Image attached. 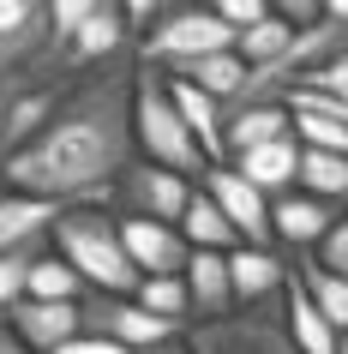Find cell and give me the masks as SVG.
<instances>
[{"label":"cell","mask_w":348,"mask_h":354,"mask_svg":"<svg viewBox=\"0 0 348 354\" xmlns=\"http://www.w3.org/2000/svg\"><path fill=\"white\" fill-rule=\"evenodd\" d=\"M300 91H330V96H342V102H348V55H336L330 66H318Z\"/></svg>","instance_id":"29"},{"label":"cell","mask_w":348,"mask_h":354,"mask_svg":"<svg viewBox=\"0 0 348 354\" xmlns=\"http://www.w3.org/2000/svg\"><path fill=\"white\" fill-rule=\"evenodd\" d=\"M60 354H132V348H120L114 336H78V342H66Z\"/></svg>","instance_id":"30"},{"label":"cell","mask_w":348,"mask_h":354,"mask_svg":"<svg viewBox=\"0 0 348 354\" xmlns=\"http://www.w3.org/2000/svg\"><path fill=\"white\" fill-rule=\"evenodd\" d=\"M48 246H55L60 259L84 277L91 295L132 300V295H138V282H145V277H138V264L127 259V241H120V216H114V205H73L55 223Z\"/></svg>","instance_id":"2"},{"label":"cell","mask_w":348,"mask_h":354,"mask_svg":"<svg viewBox=\"0 0 348 354\" xmlns=\"http://www.w3.org/2000/svg\"><path fill=\"white\" fill-rule=\"evenodd\" d=\"M120 241H127V259L138 264V277H186V264H192V246H186V234L174 223L120 216Z\"/></svg>","instance_id":"8"},{"label":"cell","mask_w":348,"mask_h":354,"mask_svg":"<svg viewBox=\"0 0 348 354\" xmlns=\"http://www.w3.org/2000/svg\"><path fill=\"white\" fill-rule=\"evenodd\" d=\"M150 354H192V342H186V336H174V342H163V348H150Z\"/></svg>","instance_id":"32"},{"label":"cell","mask_w":348,"mask_h":354,"mask_svg":"<svg viewBox=\"0 0 348 354\" xmlns=\"http://www.w3.org/2000/svg\"><path fill=\"white\" fill-rule=\"evenodd\" d=\"M336 223H342V210L324 205V198H306V192H289V198H276V205H271L276 241L289 246V252H300V259H312Z\"/></svg>","instance_id":"11"},{"label":"cell","mask_w":348,"mask_h":354,"mask_svg":"<svg viewBox=\"0 0 348 354\" xmlns=\"http://www.w3.org/2000/svg\"><path fill=\"white\" fill-rule=\"evenodd\" d=\"M294 282H300V288L312 295V306H318V313H324L330 324L348 336V277L324 270L318 259H300V264H294Z\"/></svg>","instance_id":"21"},{"label":"cell","mask_w":348,"mask_h":354,"mask_svg":"<svg viewBox=\"0 0 348 354\" xmlns=\"http://www.w3.org/2000/svg\"><path fill=\"white\" fill-rule=\"evenodd\" d=\"M0 354H37V348H30V342H19V336H12V324L0 318Z\"/></svg>","instance_id":"31"},{"label":"cell","mask_w":348,"mask_h":354,"mask_svg":"<svg viewBox=\"0 0 348 354\" xmlns=\"http://www.w3.org/2000/svg\"><path fill=\"white\" fill-rule=\"evenodd\" d=\"M312 259L324 264V270H336V277H348V210H342V223L324 234V246H318Z\"/></svg>","instance_id":"28"},{"label":"cell","mask_w":348,"mask_h":354,"mask_svg":"<svg viewBox=\"0 0 348 354\" xmlns=\"http://www.w3.org/2000/svg\"><path fill=\"white\" fill-rule=\"evenodd\" d=\"M168 96H174L181 120L192 127V138L204 145V156L210 162H228V102L204 96L199 84H181V78H168Z\"/></svg>","instance_id":"13"},{"label":"cell","mask_w":348,"mask_h":354,"mask_svg":"<svg viewBox=\"0 0 348 354\" xmlns=\"http://www.w3.org/2000/svg\"><path fill=\"white\" fill-rule=\"evenodd\" d=\"M96 6H102V0H55V6H48V55H66V48H73V37L96 19Z\"/></svg>","instance_id":"26"},{"label":"cell","mask_w":348,"mask_h":354,"mask_svg":"<svg viewBox=\"0 0 348 354\" xmlns=\"http://www.w3.org/2000/svg\"><path fill=\"white\" fill-rule=\"evenodd\" d=\"M181 234H186V246L192 252H240V234H235V223L217 210V198L210 192H192V205H186V216H181Z\"/></svg>","instance_id":"19"},{"label":"cell","mask_w":348,"mask_h":354,"mask_svg":"<svg viewBox=\"0 0 348 354\" xmlns=\"http://www.w3.org/2000/svg\"><path fill=\"white\" fill-rule=\"evenodd\" d=\"M156 73V66H150ZM246 60H240V48L235 55H210V60H192V66H174V73H163V78H181V84H199L204 96H217V102H228L235 109V96L246 91Z\"/></svg>","instance_id":"18"},{"label":"cell","mask_w":348,"mask_h":354,"mask_svg":"<svg viewBox=\"0 0 348 354\" xmlns=\"http://www.w3.org/2000/svg\"><path fill=\"white\" fill-rule=\"evenodd\" d=\"M84 295H91V288H84V277H78L73 264H66V259L55 252V246H48V252L37 259V270H30V300H55V306H78Z\"/></svg>","instance_id":"22"},{"label":"cell","mask_w":348,"mask_h":354,"mask_svg":"<svg viewBox=\"0 0 348 354\" xmlns=\"http://www.w3.org/2000/svg\"><path fill=\"white\" fill-rule=\"evenodd\" d=\"M192 192H199V187L181 180V174H168V168L132 162L127 174H120V187H114V205H120V216H150V223H174V228H181Z\"/></svg>","instance_id":"6"},{"label":"cell","mask_w":348,"mask_h":354,"mask_svg":"<svg viewBox=\"0 0 348 354\" xmlns=\"http://www.w3.org/2000/svg\"><path fill=\"white\" fill-rule=\"evenodd\" d=\"M294 138V109L289 102H253V109H228V162L246 156V150L282 145Z\"/></svg>","instance_id":"14"},{"label":"cell","mask_w":348,"mask_h":354,"mask_svg":"<svg viewBox=\"0 0 348 354\" xmlns=\"http://www.w3.org/2000/svg\"><path fill=\"white\" fill-rule=\"evenodd\" d=\"M6 324H12V336H19V342H30L37 354H60L66 342H78V336H84V300H78V306L19 300V306L6 313Z\"/></svg>","instance_id":"10"},{"label":"cell","mask_w":348,"mask_h":354,"mask_svg":"<svg viewBox=\"0 0 348 354\" xmlns=\"http://www.w3.org/2000/svg\"><path fill=\"white\" fill-rule=\"evenodd\" d=\"M42 252H48V241L19 246V252H6V259H0V313H12L19 300H30V270H37Z\"/></svg>","instance_id":"25"},{"label":"cell","mask_w":348,"mask_h":354,"mask_svg":"<svg viewBox=\"0 0 348 354\" xmlns=\"http://www.w3.org/2000/svg\"><path fill=\"white\" fill-rule=\"evenodd\" d=\"M336 354H348V336H342V348H336Z\"/></svg>","instance_id":"33"},{"label":"cell","mask_w":348,"mask_h":354,"mask_svg":"<svg viewBox=\"0 0 348 354\" xmlns=\"http://www.w3.org/2000/svg\"><path fill=\"white\" fill-rule=\"evenodd\" d=\"M282 330H289V342L300 354H336L342 348V330L312 306V295L300 282H289V295H282Z\"/></svg>","instance_id":"16"},{"label":"cell","mask_w":348,"mask_h":354,"mask_svg":"<svg viewBox=\"0 0 348 354\" xmlns=\"http://www.w3.org/2000/svg\"><path fill=\"white\" fill-rule=\"evenodd\" d=\"M132 300H138L145 313H156L163 324H174V330H192V295H186V277H145Z\"/></svg>","instance_id":"23"},{"label":"cell","mask_w":348,"mask_h":354,"mask_svg":"<svg viewBox=\"0 0 348 354\" xmlns=\"http://www.w3.org/2000/svg\"><path fill=\"white\" fill-rule=\"evenodd\" d=\"M199 187L210 192V198H217V210L228 216V223H235L240 246H264V252L276 246V228H271V198H264V192H258V187L246 180V174H240L235 162H217V168H210V174L199 180Z\"/></svg>","instance_id":"7"},{"label":"cell","mask_w":348,"mask_h":354,"mask_svg":"<svg viewBox=\"0 0 348 354\" xmlns=\"http://www.w3.org/2000/svg\"><path fill=\"white\" fill-rule=\"evenodd\" d=\"M300 192H306V198H324V205H336V210H348V156L300 150Z\"/></svg>","instance_id":"20"},{"label":"cell","mask_w":348,"mask_h":354,"mask_svg":"<svg viewBox=\"0 0 348 354\" xmlns=\"http://www.w3.org/2000/svg\"><path fill=\"white\" fill-rule=\"evenodd\" d=\"M73 205H48V198H24V192H0V259L19 252V246H37L55 234V223Z\"/></svg>","instance_id":"12"},{"label":"cell","mask_w":348,"mask_h":354,"mask_svg":"<svg viewBox=\"0 0 348 354\" xmlns=\"http://www.w3.org/2000/svg\"><path fill=\"white\" fill-rule=\"evenodd\" d=\"M132 132H138V162H156V168H168V174L192 180V187H199L210 168H217L210 156H204V145L192 138V127L181 120L174 96H168V78H163V73H150V66H138Z\"/></svg>","instance_id":"3"},{"label":"cell","mask_w":348,"mask_h":354,"mask_svg":"<svg viewBox=\"0 0 348 354\" xmlns=\"http://www.w3.org/2000/svg\"><path fill=\"white\" fill-rule=\"evenodd\" d=\"M271 12H276L271 0H217V19L228 24V30H240V37H246V30H258Z\"/></svg>","instance_id":"27"},{"label":"cell","mask_w":348,"mask_h":354,"mask_svg":"<svg viewBox=\"0 0 348 354\" xmlns=\"http://www.w3.org/2000/svg\"><path fill=\"white\" fill-rule=\"evenodd\" d=\"M294 37H300V30H294L289 19H282V12H271V19L258 24V30H246V37H240V60H246V66H271V60H282L294 48Z\"/></svg>","instance_id":"24"},{"label":"cell","mask_w":348,"mask_h":354,"mask_svg":"<svg viewBox=\"0 0 348 354\" xmlns=\"http://www.w3.org/2000/svg\"><path fill=\"white\" fill-rule=\"evenodd\" d=\"M109 336L120 348H132V354H150V348H163V342H174V336H186V330L163 324V318L145 313L138 300H109Z\"/></svg>","instance_id":"17"},{"label":"cell","mask_w":348,"mask_h":354,"mask_svg":"<svg viewBox=\"0 0 348 354\" xmlns=\"http://www.w3.org/2000/svg\"><path fill=\"white\" fill-rule=\"evenodd\" d=\"M235 168L253 180L264 198H289L294 187H300V145L294 138H282V145H264V150H246V156H235Z\"/></svg>","instance_id":"15"},{"label":"cell","mask_w":348,"mask_h":354,"mask_svg":"<svg viewBox=\"0 0 348 354\" xmlns=\"http://www.w3.org/2000/svg\"><path fill=\"white\" fill-rule=\"evenodd\" d=\"M240 30L217 19V6H168L163 24L138 42V66H156V73H174V66H192V60L210 55H235Z\"/></svg>","instance_id":"4"},{"label":"cell","mask_w":348,"mask_h":354,"mask_svg":"<svg viewBox=\"0 0 348 354\" xmlns=\"http://www.w3.org/2000/svg\"><path fill=\"white\" fill-rule=\"evenodd\" d=\"M228 277H235L240 313H253V306H282V295H289V282H294V264L276 246L271 252L264 246H240V252H228Z\"/></svg>","instance_id":"9"},{"label":"cell","mask_w":348,"mask_h":354,"mask_svg":"<svg viewBox=\"0 0 348 354\" xmlns=\"http://www.w3.org/2000/svg\"><path fill=\"white\" fill-rule=\"evenodd\" d=\"M186 342H192V354H300L282 330V306H253L222 324H192Z\"/></svg>","instance_id":"5"},{"label":"cell","mask_w":348,"mask_h":354,"mask_svg":"<svg viewBox=\"0 0 348 354\" xmlns=\"http://www.w3.org/2000/svg\"><path fill=\"white\" fill-rule=\"evenodd\" d=\"M132 102H138V55L78 73L55 120L0 162V180L48 205H114L120 174L138 162Z\"/></svg>","instance_id":"1"}]
</instances>
